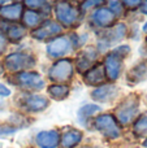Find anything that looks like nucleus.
<instances>
[{
	"label": "nucleus",
	"instance_id": "obj_8",
	"mask_svg": "<svg viewBox=\"0 0 147 148\" xmlns=\"http://www.w3.org/2000/svg\"><path fill=\"white\" fill-rule=\"evenodd\" d=\"M22 5L20 3L3 5L0 7V16L5 20H18L22 17Z\"/></svg>",
	"mask_w": 147,
	"mask_h": 148
},
{
	"label": "nucleus",
	"instance_id": "obj_4",
	"mask_svg": "<svg viewBox=\"0 0 147 148\" xmlns=\"http://www.w3.org/2000/svg\"><path fill=\"white\" fill-rule=\"evenodd\" d=\"M137 113V103L125 101L117 110V120L121 123H129Z\"/></svg>",
	"mask_w": 147,
	"mask_h": 148
},
{
	"label": "nucleus",
	"instance_id": "obj_5",
	"mask_svg": "<svg viewBox=\"0 0 147 148\" xmlns=\"http://www.w3.org/2000/svg\"><path fill=\"white\" fill-rule=\"evenodd\" d=\"M59 142L60 136L56 131H42L36 135V143L42 148H55Z\"/></svg>",
	"mask_w": 147,
	"mask_h": 148
},
{
	"label": "nucleus",
	"instance_id": "obj_29",
	"mask_svg": "<svg viewBox=\"0 0 147 148\" xmlns=\"http://www.w3.org/2000/svg\"><path fill=\"white\" fill-rule=\"evenodd\" d=\"M64 1H65V0H64Z\"/></svg>",
	"mask_w": 147,
	"mask_h": 148
},
{
	"label": "nucleus",
	"instance_id": "obj_11",
	"mask_svg": "<svg viewBox=\"0 0 147 148\" xmlns=\"http://www.w3.org/2000/svg\"><path fill=\"white\" fill-rule=\"evenodd\" d=\"M68 49H69V42L67 38L56 39L48 46V52L54 56H60V55L68 52Z\"/></svg>",
	"mask_w": 147,
	"mask_h": 148
},
{
	"label": "nucleus",
	"instance_id": "obj_25",
	"mask_svg": "<svg viewBox=\"0 0 147 148\" xmlns=\"http://www.w3.org/2000/svg\"><path fill=\"white\" fill-rule=\"evenodd\" d=\"M9 90L5 86H3V84H0V96H8L9 95Z\"/></svg>",
	"mask_w": 147,
	"mask_h": 148
},
{
	"label": "nucleus",
	"instance_id": "obj_7",
	"mask_svg": "<svg viewBox=\"0 0 147 148\" xmlns=\"http://www.w3.org/2000/svg\"><path fill=\"white\" fill-rule=\"evenodd\" d=\"M33 64L30 57H27L26 55H20L16 53L12 55L7 59V66L9 68L10 70H21L23 68H27Z\"/></svg>",
	"mask_w": 147,
	"mask_h": 148
},
{
	"label": "nucleus",
	"instance_id": "obj_10",
	"mask_svg": "<svg viewBox=\"0 0 147 148\" xmlns=\"http://www.w3.org/2000/svg\"><path fill=\"white\" fill-rule=\"evenodd\" d=\"M47 100L42 96H38V95H30V96L26 97L25 100V107L27 108L29 110H42L47 107Z\"/></svg>",
	"mask_w": 147,
	"mask_h": 148
},
{
	"label": "nucleus",
	"instance_id": "obj_9",
	"mask_svg": "<svg viewBox=\"0 0 147 148\" xmlns=\"http://www.w3.org/2000/svg\"><path fill=\"white\" fill-rule=\"evenodd\" d=\"M20 81L23 86L30 87V88H41L43 86V81L41 77L35 73H22L20 75Z\"/></svg>",
	"mask_w": 147,
	"mask_h": 148
},
{
	"label": "nucleus",
	"instance_id": "obj_18",
	"mask_svg": "<svg viewBox=\"0 0 147 148\" xmlns=\"http://www.w3.org/2000/svg\"><path fill=\"white\" fill-rule=\"evenodd\" d=\"M86 81L89 83H100V82L104 81V73L100 68H96L93 72H90L86 75Z\"/></svg>",
	"mask_w": 147,
	"mask_h": 148
},
{
	"label": "nucleus",
	"instance_id": "obj_1",
	"mask_svg": "<svg viewBox=\"0 0 147 148\" xmlns=\"http://www.w3.org/2000/svg\"><path fill=\"white\" fill-rule=\"evenodd\" d=\"M95 127L108 138H117L120 135V127L116 120L111 114H102L95 120Z\"/></svg>",
	"mask_w": 147,
	"mask_h": 148
},
{
	"label": "nucleus",
	"instance_id": "obj_15",
	"mask_svg": "<svg viewBox=\"0 0 147 148\" xmlns=\"http://www.w3.org/2000/svg\"><path fill=\"white\" fill-rule=\"evenodd\" d=\"M59 31H60V27L56 25V23L47 22L44 27H42L39 31H35V33H34V36H36V38H39V39H43V38H46V36H48V35H52V34L59 33Z\"/></svg>",
	"mask_w": 147,
	"mask_h": 148
},
{
	"label": "nucleus",
	"instance_id": "obj_24",
	"mask_svg": "<svg viewBox=\"0 0 147 148\" xmlns=\"http://www.w3.org/2000/svg\"><path fill=\"white\" fill-rule=\"evenodd\" d=\"M121 1H122V4H124V7L133 9V8H137L138 5H141L142 0H121Z\"/></svg>",
	"mask_w": 147,
	"mask_h": 148
},
{
	"label": "nucleus",
	"instance_id": "obj_27",
	"mask_svg": "<svg viewBox=\"0 0 147 148\" xmlns=\"http://www.w3.org/2000/svg\"><path fill=\"white\" fill-rule=\"evenodd\" d=\"M4 46H5V40H4V38L0 35V51L4 48Z\"/></svg>",
	"mask_w": 147,
	"mask_h": 148
},
{
	"label": "nucleus",
	"instance_id": "obj_16",
	"mask_svg": "<svg viewBox=\"0 0 147 148\" xmlns=\"http://www.w3.org/2000/svg\"><path fill=\"white\" fill-rule=\"evenodd\" d=\"M22 20H23V22H25L27 26H30V27L38 25V23L41 22L39 14L35 12V10H31V9L22 12Z\"/></svg>",
	"mask_w": 147,
	"mask_h": 148
},
{
	"label": "nucleus",
	"instance_id": "obj_28",
	"mask_svg": "<svg viewBox=\"0 0 147 148\" xmlns=\"http://www.w3.org/2000/svg\"><path fill=\"white\" fill-rule=\"evenodd\" d=\"M145 146H146V147H147V140H146V142H145Z\"/></svg>",
	"mask_w": 147,
	"mask_h": 148
},
{
	"label": "nucleus",
	"instance_id": "obj_23",
	"mask_svg": "<svg viewBox=\"0 0 147 148\" xmlns=\"http://www.w3.org/2000/svg\"><path fill=\"white\" fill-rule=\"evenodd\" d=\"M22 35H23V30L21 27H18V26H13L9 31V36L13 40H18Z\"/></svg>",
	"mask_w": 147,
	"mask_h": 148
},
{
	"label": "nucleus",
	"instance_id": "obj_3",
	"mask_svg": "<svg viewBox=\"0 0 147 148\" xmlns=\"http://www.w3.org/2000/svg\"><path fill=\"white\" fill-rule=\"evenodd\" d=\"M72 75V64L68 60H61L51 68L49 77L56 82H64Z\"/></svg>",
	"mask_w": 147,
	"mask_h": 148
},
{
	"label": "nucleus",
	"instance_id": "obj_26",
	"mask_svg": "<svg viewBox=\"0 0 147 148\" xmlns=\"http://www.w3.org/2000/svg\"><path fill=\"white\" fill-rule=\"evenodd\" d=\"M141 9H142V12L145 13V14H147V0H145V1L142 3V7H141Z\"/></svg>",
	"mask_w": 147,
	"mask_h": 148
},
{
	"label": "nucleus",
	"instance_id": "obj_17",
	"mask_svg": "<svg viewBox=\"0 0 147 148\" xmlns=\"http://www.w3.org/2000/svg\"><path fill=\"white\" fill-rule=\"evenodd\" d=\"M68 91H69V88H68L67 86H63V84H55V86L49 87V94H51V96L57 100L64 99L68 95Z\"/></svg>",
	"mask_w": 147,
	"mask_h": 148
},
{
	"label": "nucleus",
	"instance_id": "obj_12",
	"mask_svg": "<svg viewBox=\"0 0 147 148\" xmlns=\"http://www.w3.org/2000/svg\"><path fill=\"white\" fill-rule=\"evenodd\" d=\"M94 20H95L99 25H103V26L109 25V23H112L115 20V13L112 12L111 9H108V8H100V9H98L95 12Z\"/></svg>",
	"mask_w": 147,
	"mask_h": 148
},
{
	"label": "nucleus",
	"instance_id": "obj_6",
	"mask_svg": "<svg viewBox=\"0 0 147 148\" xmlns=\"http://www.w3.org/2000/svg\"><path fill=\"white\" fill-rule=\"evenodd\" d=\"M121 69V61L119 59V52H115L107 56L106 59V72L109 79H116Z\"/></svg>",
	"mask_w": 147,
	"mask_h": 148
},
{
	"label": "nucleus",
	"instance_id": "obj_2",
	"mask_svg": "<svg viewBox=\"0 0 147 148\" xmlns=\"http://www.w3.org/2000/svg\"><path fill=\"white\" fill-rule=\"evenodd\" d=\"M55 10H56V16L65 25H72L76 22L78 17V12L76 10V8H73L68 1H57L55 5Z\"/></svg>",
	"mask_w": 147,
	"mask_h": 148
},
{
	"label": "nucleus",
	"instance_id": "obj_20",
	"mask_svg": "<svg viewBox=\"0 0 147 148\" xmlns=\"http://www.w3.org/2000/svg\"><path fill=\"white\" fill-rule=\"evenodd\" d=\"M103 4H104V0H85L81 4V8L83 10H87V9H91V8H98Z\"/></svg>",
	"mask_w": 147,
	"mask_h": 148
},
{
	"label": "nucleus",
	"instance_id": "obj_13",
	"mask_svg": "<svg viewBox=\"0 0 147 148\" xmlns=\"http://www.w3.org/2000/svg\"><path fill=\"white\" fill-rule=\"evenodd\" d=\"M81 139H82V134L80 131H68L61 138V146L63 148H73L80 143Z\"/></svg>",
	"mask_w": 147,
	"mask_h": 148
},
{
	"label": "nucleus",
	"instance_id": "obj_22",
	"mask_svg": "<svg viewBox=\"0 0 147 148\" xmlns=\"http://www.w3.org/2000/svg\"><path fill=\"white\" fill-rule=\"evenodd\" d=\"M96 110H99V107H96V105H86V107H83L82 109L80 110V117H89V116H91L93 113H95Z\"/></svg>",
	"mask_w": 147,
	"mask_h": 148
},
{
	"label": "nucleus",
	"instance_id": "obj_21",
	"mask_svg": "<svg viewBox=\"0 0 147 148\" xmlns=\"http://www.w3.org/2000/svg\"><path fill=\"white\" fill-rule=\"evenodd\" d=\"M48 1V0H23V3H25V5L27 8H30L31 10L34 9H38V8L43 7L46 3Z\"/></svg>",
	"mask_w": 147,
	"mask_h": 148
},
{
	"label": "nucleus",
	"instance_id": "obj_14",
	"mask_svg": "<svg viewBox=\"0 0 147 148\" xmlns=\"http://www.w3.org/2000/svg\"><path fill=\"white\" fill-rule=\"evenodd\" d=\"M115 92H116V88L112 86H104L102 88H98L94 91L93 97L99 101H106V100H109L111 97H113Z\"/></svg>",
	"mask_w": 147,
	"mask_h": 148
},
{
	"label": "nucleus",
	"instance_id": "obj_19",
	"mask_svg": "<svg viewBox=\"0 0 147 148\" xmlns=\"http://www.w3.org/2000/svg\"><path fill=\"white\" fill-rule=\"evenodd\" d=\"M134 131L138 135H147V116H142V117L135 122Z\"/></svg>",
	"mask_w": 147,
	"mask_h": 148
}]
</instances>
